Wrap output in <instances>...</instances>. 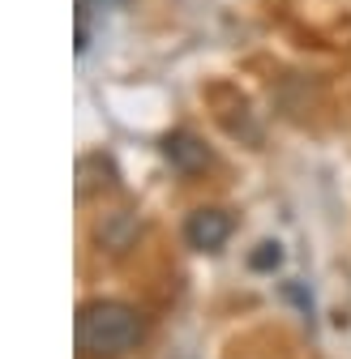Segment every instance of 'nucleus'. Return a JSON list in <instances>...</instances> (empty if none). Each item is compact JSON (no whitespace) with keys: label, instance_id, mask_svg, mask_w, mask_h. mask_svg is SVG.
I'll list each match as a JSON object with an SVG mask.
<instances>
[{"label":"nucleus","instance_id":"nucleus-3","mask_svg":"<svg viewBox=\"0 0 351 359\" xmlns=\"http://www.w3.org/2000/svg\"><path fill=\"white\" fill-rule=\"evenodd\" d=\"M163 158H167L176 171L197 175V171L210 163V150L193 137V133H167V137H163Z\"/></svg>","mask_w":351,"mask_h":359},{"label":"nucleus","instance_id":"nucleus-4","mask_svg":"<svg viewBox=\"0 0 351 359\" xmlns=\"http://www.w3.org/2000/svg\"><path fill=\"white\" fill-rule=\"evenodd\" d=\"M283 265V248L279 244H261L253 252V269H279Z\"/></svg>","mask_w":351,"mask_h":359},{"label":"nucleus","instance_id":"nucleus-2","mask_svg":"<svg viewBox=\"0 0 351 359\" xmlns=\"http://www.w3.org/2000/svg\"><path fill=\"white\" fill-rule=\"evenodd\" d=\"M232 214L227 210H193L189 214V222H185V240H189V248H197V252H218L227 240H232Z\"/></svg>","mask_w":351,"mask_h":359},{"label":"nucleus","instance_id":"nucleus-1","mask_svg":"<svg viewBox=\"0 0 351 359\" xmlns=\"http://www.w3.org/2000/svg\"><path fill=\"white\" fill-rule=\"evenodd\" d=\"M146 325L138 317V308H128L120 299H91L77 312V346L95 359L124 355L142 342Z\"/></svg>","mask_w":351,"mask_h":359}]
</instances>
